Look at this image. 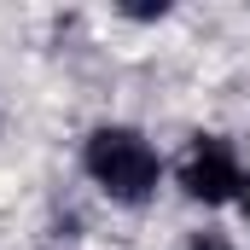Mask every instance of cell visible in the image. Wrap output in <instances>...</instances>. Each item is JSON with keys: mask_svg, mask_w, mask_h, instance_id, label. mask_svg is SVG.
I'll list each match as a JSON object with an SVG mask.
<instances>
[{"mask_svg": "<svg viewBox=\"0 0 250 250\" xmlns=\"http://www.w3.org/2000/svg\"><path fill=\"white\" fill-rule=\"evenodd\" d=\"M239 209H245V221H250V175H245V187H239Z\"/></svg>", "mask_w": 250, "mask_h": 250, "instance_id": "obj_4", "label": "cell"}, {"mask_svg": "<svg viewBox=\"0 0 250 250\" xmlns=\"http://www.w3.org/2000/svg\"><path fill=\"white\" fill-rule=\"evenodd\" d=\"M82 163H87V175L99 181V192H111L117 204H146V198L157 192V175H163L157 151H151L134 128H111V123L87 134Z\"/></svg>", "mask_w": 250, "mask_h": 250, "instance_id": "obj_1", "label": "cell"}, {"mask_svg": "<svg viewBox=\"0 0 250 250\" xmlns=\"http://www.w3.org/2000/svg\"><path fill=\"white\" fill-rule=\"evenodd\" d=\"M181 187H187V198H198V204H227V198H239L245 175H239V157H233V146H227L221 134H198L187 146V157H181Z\"/></svg>", "mask_w": 250, "mask_h": 250, "instance_id": "obj_2", "label": "cell"}, {"mask_svg": "<svg viewBox=\"0 0 250 250\" xmlns=\"http://www.w3.org/2000/svg\"><path fill=\"white\" fill-rule=\"evenodd\" d=\"M187 250H233V245H227V239H215V233H192Z\"/></svg>", "mask_w": 250, "mask_h": 250, "instance_id": "obj_3", "label": "cell"}]
</instances>
